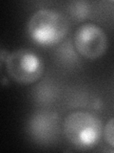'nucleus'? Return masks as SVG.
Listing matches in <instances>:
<instances>
[{
  "mask_svg": "<svg viewBox=\"0 0 114 153\" xmlns=\"http://www.w3.org/2000/svg\"><path fill=\"white\" fill-rule=\"evenodd\" d=\"M69 29V20L63 13L50 9H41L31 16L28 33L37 44L50 46L59 43Z\"/></svg>",
  "mask_w": 114,
  "mask_h": 153,
  "instance_id": "f257e3e1",
  "label": "nucleus"
},
{
  "mask_svg": "<svg viewBox=\"0 0 114 153\" xmlns=\"http://www.w3.org/2000/svg\"><path fill=\"white\" fill-rule=\"evenodd\" d=\"M63 130L68 141L79 149L94 147L102 135V122L96 115L75 111L66 117Z\"/></svg>",
  "mask_w": 114,
  "mask_h": 153,
  "instance_id": "f03ea898",
  "label": "nucleus"
},
{
  "mask_svg": "<svg viewBox=\"0 0 114 153\" xmlns=\"http://www.w3.org/2000/svg\"><path fill=\"white\" fill-rule=\"evenodd\" d=\"M5 69L11 78L21 84H31L39 79L44 73V64L35 52L19 49L7 56Z\"/></svg>",
  "mask_w": 114,
  "mask_h": 153,
  "instance_id": "7ed1b4c3",
  "label": "nucleus"
},
{
  "mask_svg": "<svg viewBox=\"0 0 114 153\" xmlns=\"http://www.w3.org/2000/svg\"><path fill=\"white\" fill-rule=\"evenodd\" d=\"M74 46L80 55L89 59L102 56L107 48V37L104 30L96 24L86 23L74 33Z\"/></svg>",
  "mask_w": 114,
  "mask_h": 153,
  "instance_id": "20e7f679",
  "label": "nucleus"
},
{
  "mask_svg": "<svg viewBox=\"0 0 114 153\" xmlns=\"http://www.w3.org/2000/svg\"><path fill=\"white\" fill-rule=\"evenodd\" d=\"M41 120L43 122V126H30V130L33 134L34 139L39 140H48L54 136L56 131V116L54 114L50 113H39Z\"/></svg>",
  "mask_w": 114,
  "mask_h": 153,
  "instance_id": "39448f33",
  "label": "nucleus"
},
{
  "mask_svg": "<svg viewBox=\"0 0 114 153\" xmlns=\"http://www.w3.org/2000/svg\"><path fill=\"white\" fill-rule=\"evenodd\" d=\"M71 16H73L76 19H83L87 16L88 14V7L87 4L84 2H74L72 6L69 8Z\"/></svg>",
  "mask_w": 114,
  "mask_h": 153,
  "instance_id": "423d86ee",
  "label": "nucleus"
},
{
  "mask_svg": "<svg viewBox=\"0 0 114 153\" xmlns=\"http://www.w3.org/2000/svg\"><path fill=\"white\" fill-rule=\"evenodd\" d=\"M104 140L109 146L114 147V118L110 119L107 122L104 130Z\"/></svg>",
  "mask_w": 114,
  "mask_h": 153,
  "instance_id": "0eeeda50",
  "label": "nucleus"
}]
</instances>
